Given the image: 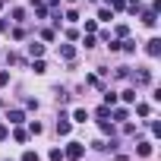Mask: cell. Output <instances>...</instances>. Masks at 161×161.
<instances>
[{
	"label": "cell",
	"instance_id": "ffe728a7",
	"mask_svg": "<svg viewBox=\"0 0 161 161\" xmlns=\"http://www.w3.org/2000/svg\"><path fill=\"white\" fill-rule=\"evenodd\" d=\"M13 22H25V10H13Z\"/></svg>",
	"mask_w": 161,
	"mask_h": 161
},
{
	"label": "cell",
	"instance_id": "d6a6232c",
	"mask_svg": "<svg viewBox=\"0 0 161 161\" xmlns=\"http://www.w3.org/2000/svg\"><path fill=\"white\" fill-rule=\"evenodd\" d=\"M69 3H76V0H69Z\"/></svg>",
	"mask_w": 161,
	"mask_h": 161
},
{
	"label": "cell",
	"instance_id": "e0dca14e",
	"mask_svg": "<svg viewBox=\"0 0 161 161\" xmlns=\"http://www.w3.org/2000/svg\"><path fill=\"white\" fill-rule=\"evenodd\" d=\"M104 104L114 108V104H117V95H114V92H104Z\"/></svg>",
	"mask_w": 161,
	"mask_h": 161
},
{
	"label": "cell",
	"instance_id": "1f68e13d",
	"mask_svg": "<svg viewBox=\"0 0 161 161\" xmlns=\"http://www.w3.org/2000/svg\"><path fill=\"white\" fill-rule=\"evenodd\" d=\"M130 7H139V0H130Z\"/></svg>",
	"mask_w": 161,
	"mask_h": 161
},
{
	"label": "cell",
	"instance_id": "484cf974",
	"mask_svg": "<svg viewBox=\"0 0 161 161\" xmlns=\"http://www.w3.org/2000/svg\"><path fill=\"white\" fill-rule=\"evenodd\" d=\"M111 16H114L111 10H101V13H98V19H101V22H111Z\"/></svg>",
	"mask_w": 161,
	"mask_h": 161
},
{
	"label": "cell",
	"instance_id": "836d02e7",
	"mask_svg": "<svg viewBox=\"0 0 161 161\" xmlns=\"http://www.w3.org/2000/svg\"><path fill=\"white\" fill-rule=\"evenodd\" d=\"M7 161H10V158H7Z\"/></svg>",
	"mask_w": 161,
	"mask_h": 161
},
{
	"label": "cell",
	"instance_id": "44dd1931",
	"mask_svg": "<svg viewBox=\"0 0 161 161\" xmlns=\"http://www.w3.org/2000/svg\"><path fill=\"white\" fill-rule=\"evenodd\" d=\"M63 19H66V22H79V13H76V10H66V16H63Z\"/></svg>",
	"mask_w": 161,
	"mask_h": 161
},
{
	"label": "cell",
	"instance_id": "ac0fdd59",
	"mask_svg": "<svg viewBox=\"0 0 161 161\" xmlns=\"http://www.w3.org/2000/svg\"><path fill=\"white\" fill-rule=\"evenodd\" d=\"M98 126H101V133H104V136H114V126H111V123H108V120H101V123H98Z\"/></svg>",
	"mask_w": 161,
	"mask_h": 161
},
{
	"label": "cell",
	"instance_id": "9c48e42d",
	"mask_svg": "<svg viewBox=\"0 0 161 161\" xmlns=\"http://www.w3.org/2000/svg\"><path fill=\"white\" fill-rule=\"evenodd\" d=\"M111 117H114L117 123H123V120L130 117V111H126V108H114V111H111Z\"/></svg>",
	"mask_w": 161,
	"mask_h": 161
},
{
	"label": "cell",
	"instance_id": "7a4b0ae2",
	"mask_svg": "<svg viewBox=\"0 0 161 161\" xmlns=\"http://www.w3.org/2000/svg\"><path fill=\"white\" fill-rule=\"evenodd\" d=\"M69 126H73L69 114H60V117H57V133H60V136H66V133H69Z\"/></svg>",
	"mask_w": 161,
	"mask_h": 161
},
{
	"label": "cell",
	"instance_id": "d4e9b609",
	"mask_svg": "<svg viewBox=\"0 0 161 161\" xmlns=\"http://www.w3.org/2000/svg\"><path fill=\"white\" fill-rule=\"evenodd\" d=\"M35 16H38V19H44V16H47V10H44V3H38V7H35Z\"/></svg>",
	"mask_w": 161,
	"mask_h": 161
},
{
	"label": "cell",
	"instance_id": "7402d4cb",
	"mask_svg": "<svg viewBox=\"0 0 161 161\" xmlns=\"http://www.w3.org/2000/svg\"><path fill=\"white\" fill-rule=\"evenodd\" d=\"M95 29H98V22H95V19H89V22H86V35H95Z\"/></svg>",
	"mask_w": 161,
	"mask_h": 161
},
{
	"label": "cell",
	"instance_id": "5b68a950",
	"mask_svg": "<svg viewBox=\"0 0 161 161\" xmlns=\"http://www.w3.org/2000/svg\"><path fill=\"white\" fill-rule=\"evenodd\" d=\"M133 82H136V86H148V82H152V73H148V69H139V73L133 76Z\"/></svg>",
	"mask_w": 161,
	"mask_h": 161
},
{
	"label": "cell",
	"instance_id": "8fae6325",
	"mask_svg": "<svg viewBox=\"0 0 161 161\" xmlns=\"http://www.w3.org/2000/svg\"><path fill=\"white\" fill-rule=\"evenodd\" d=\"M29 54H32V57H41V54H44V44L32 41V44H29Z\"/></svg>",
	"mask_w": 161,
	"mask_h": 161
},
{
	"label": "cell",
	"instance_id": "4fadbf2b",
	"mask_svg": "<svg viewBox=\"0 0 161 161\" xmlns=\"http://www.w3.org/2000/svg\"><path fill=\"white\" fill-rule=\"evenodd\" d=\"M32 69H35V73H38V76H41V73H47V63H44V60H41V57H38V60H35V63H32Z\"/></svg>",
	"mask_w": 161,
	"mask_h": 161
},
{
	"label": "cell",
	"instance_id": "f1b7e54d",
	"mask_svg": "<svg viewBox=\"0 0 161 161\" xmlns=\"http://www.w3.org/2000/svg\"><path fill=\"white\" fill-rule=\"evenodd\" d=\"M7 136H10V126H7V123H0V142H3Z\"/></svg>",
	"mask_w": 161,
	"mask_h": 161
},
{
	"label": "cell",
	"instance_id": "4dcf8cb0",
	"mask_svg": "<svg viewBox=\"0 0 161 161\" xmlns=\"http://www.w3.org/2000/svg\"><path fill=\"white\" fill-rule=\"evenodd\" d=\"M47 3H51V7H57V3H60V0H47Z\"/></svg>",
	"mask_w": 161,
	"mask_h": 161
},
{
	"label": "cell",
	"instance_id": "4316f807",
	"mask_svg": "<svg viewBox=\"0 0 161 161\" xmlns=\"http://www.w3.org/2000/svg\"><path fill=\"white\" fill-rule=\"evenodd\" d=\"M41 38L44 41H54V29H41Z\"/></svg>",
	"mask_w": 161,
	"mask_h": 161
},
{
	"label": "cell",
	"instance_id": "6da1fadb",
	"mask_svg": "<svg viewBox=\"0 0 161 161\" xmlns=\"http://www.w3.org/2000/svg\"><path fill=\"white\" fill-rule=\"evenodd\" d=\"M82 155H86V145H82V142H69V145L63 148V158H69V161H79Z\"/></svg>",
	"mask_w": 161,
	"mask_h": 161
},
{
	"label": "cell",
	"instance_id": "d6986e66",
	"mask_svg": "<svg viewBox=\"0 0 161 161\" xmlns=\"http://www.w3.org/2000/svg\"><path fill=\"white\" fill-rule=\"evenodd\" d=\"M47 158H51V161H63V148H51Z\"/></svg>",
	"mask_w": 161,
	"mask_h": 161
},
{
	"label": "cell",
	"instance_id": "7c38bea8",
	"mask_svg": "<svg viewBox=\"0 0 161 161\" xmlns=\"http://www.w3.org/2000/svg\"><path fill=\"white\" fill-rule=\"evenodd\" d=\"M136 152H139L142 158H148V155H152V142H139V145H136Z\"/></svg>",
	"mask_w": 161,
	"mask_h": 161
},
{
	"label": "cell",
	"instance_id": "2e32d148",
	"mask_svg": "<svg viewBox=\"0 0 161 161\" xmlns=\"http://www.w3.org/2000/svg\"><path fill=\"white\" fill-rule=\"evenodd\" d=\"M114 76H117V79H130V66H117Z\"/></svg>",
	"mask_w": 161,
	"mask_h": 161
},
{
	"label": "cell",
	"instance_id": "30bf717a",
	"mask_svg": "<svg viewBox=\"0 0 161 161\" xmlns=\"http://www.w3.org/2000/svg\"><path fill=\"white\" fill-rule=\"evenodd\" d=\"M120 51H126V54H136V41H133V38H123V41H120Z\"/></svg>",
	"mask_w": 161,
	"mask_h": 161
},
{
	"label": "cell",
	"instance_id": "8992f818",
	"mask_svg": "<svg viewBox=\"0 0 161 161\" xmlns=\"http://www.w3.org/2000/svg\"><path fill=\"white\" fill-rule=\"evenodd\" d=\"M142 22H145L148 29H155V25H158V13H155V10H145V13H142Z\"/></svg>",
	"mask_w": 161,
	"mask_h": 161
},
{
	"label": "cell",
	"instance_id": "3957f363",
	"mask_svg": "<svg viewBox=\"0 0 161 161\" xmlns=\"http://www.w3.org/2000/svg\"><path fill=\"white\" fill-rule=\"evenodd\" d=\"M145 54H148V57H158V54H161V38H152V41L145 44Z\"/></svg>",
	"mask_w": 161,
	"mask_h": 161
},
{
	"label": "cell",
	"instance_id": "f546056e",
	"mask_svg": "<svg viewBox=\"0 0 161 161\" xmlns=\"http://www.w3.org/2000/svg\"><path fill=\"white\" fill-rule=\"evenodd\" d=\"M10 82V73H0V86H7Z\"/></svg>",
	"mask_w": 161,
	"mask_h": 161
},
{
	"label": "cell",
	"instance_id": "52a82bcc",
	"mask_svg": "<svg viewBox=\"0 0 161 161\" xmlns=\"http://www.w3.org/2000/svg\"><path fill=\"white\" fill-rule=\"evenodd\" d=\"M60 57L73 63V60H76V47H73V44H60Z\"/></svg>",
	"mask_w": 161,
	"mask_h": 161
},
{
	"label": "cell",
	"instance_id": "603a6c76",
	"mask_svg": "<svg viewBox=\"0 0 161 161\" xmlns=\"http://www.w3.org/2000/svg\"><path fill=\"white\" fill-rule=\"evenodd\" d=\"M82 44H86V51H89V47H95L98 41H95V35H86V38H82Z\"/></svg>",
	"mask_w": 161,
	"mask_h": 161
},
{
	"label": "cell",
	"instance_id": "ba28073f",
	"mask_svg": "<svg viewBox=\"0 0 161 161\" xmlns=\"http://www.w3.org/2000/svg\"><path fill=\"white\" fill-rule=\"evenodd\" d=\"M69 120H73V123H86V120H89V111H86V108H76Z\"/></svg>",
	"mask_w": 161,
	"mask_h": 161
},
{
	"label": "cell",
	"instance_id": "cb8c5ba5",
	"mask_svg": "<svg viewBox=\"0 0 161 161\" xmlns=\"http://www.w3.org/2000/svg\"><path fill=\"white\" fill-rule=\"evenodd\" d=\"M22 161H38V152H32V148H29V152H22Z\"/></svg>",
	"mask_w": 161,
	"mask_h": 161
},
{
	"label": "cell",
	"instance_id": "5bb4252c",
	"mask_svg": "<svg viewBox=\"0 0 161 161\" xmlns=\"http://www.w3.org/2000/svg\"><path fill=\"white\" fill-rule=\"evenodd\" d=\"M120 98H123V101H126V104H133V101H136V89H126V92H123V95H120Z\"/></svg>",
	"mask_w": 161,
	"mask_h": 161
},
{
	"label": "cell",
	"instance_id": "277c9868",
	"mask_svg": "<svg viewBox=\"0 0 161 161\" xmlns=\"http://www.w3.org/2000/svg\"><path fill=\"white\" fill-rule=\"evenodd\" d=\"M7 120H10V123H13V126H19V123H22V120H25V114H22V111H19V108H13V111H7Z\"/></svg>",
	"mask_w": 161,
	"mask_h": 161
},
{
	"label": "cell",
	"instance_id": "83f0119b",
	"mask_svg": "<svg viewBox=\"0 0 161 161\" xmlns=\"http://www.w3.org/2000/svg\"><path fill=\"white\" fill-rule=\"evenodd\" d=\"M13 136H16V142H25V139H29V133H25V130H16Z\"/></svg>",
	"mask_w": 161,
	"mask_h": 161
},
{
	"label": "cell",
	"instance_id": "9a60e30c",
	"mask_svg": "<svg viewBox=\"0 0 161 161\" xmlns=\"http://www.w3.org/2000/svg\"><path fill=\"white\" fill-rule=\"evenodd\" d=\"M104 3H108L111 10H126V3H123V0H104Z\"/></svg>",
	"mask_w": 161,
	"mask_h": 161
}]
</instances>
